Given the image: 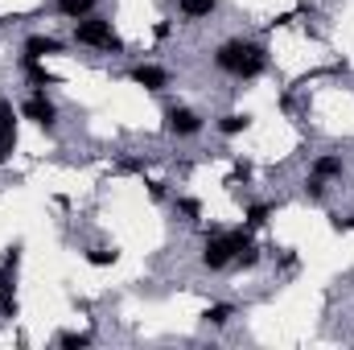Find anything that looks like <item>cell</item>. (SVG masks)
I'll list each match as a JSON object with an SVG mask.
<instances>
[{"label":"cell","mask_w":354,"mask_h":350,"mask_svg":"<svg viewBox=\"0 0 354 350\" xmlns=\"http://www.w3.org/2000/svg\"><path fill=\"white\" fill-rule=\"evenodd\" d=\"M214 71H223L227 79H239V83H252L268 71V46L264 42H252V37H227L214 46L210 54Z\"/></svg>","instance_id":"obj_1"},{"label":"cell","mask_w":354,"mask_h":350,"mask_svg":"<svg viewBox=\"0 0 354 350\" xmlns=\"http://www.w3.org/2000/svg\"><path fill=\"white\" fill-rule=\"evenodd\" d=\"M71 42H75V46H91V50H99V54H124V50H128L124 37L111 29V21L99 17V12H91V17H83V21H75Z\"/></svg>","instance_id":"obj_2"},{"label":"cell","mask_w":354,"mask_h":350,"mask_svg":"<svg viewBox=\"0 0 354 350\" xmlns=\"http://www.w3.org/2000/svg\"><path fill=\"white\" fill-rule=\"evenodd\" d=\"M17 264H21V243H12L0 260V317H17Z\"/></svg>","instance_id":"obj_3"},{"label":"cell","mask_w":354,"mask_h":350,"mask_svg":"<svg viewBox=\"0 0 354 350\" xmlns=\"http://www.w3.org/2000/svg\"><path fill=\"white\" fill-rule=\"evenodd\" d=\"M21 116H25L29 124H37L41 132H58V103H54L46 91H29V95L21 99Z\"/></svg>","instance_id":"obj_4"},{"label":"cell","mask_w":354,"mask_h":350,"mask_svg":"<svg viewBox=\"0 0 354 350\" xmlns=\"http://www.w3.org/2000/svg\"><path fill=\"white\" fill-rule=\"evenodd\" d=\"M202 128H206V120H202L194 107H185V103H169V107H165V132H169V136L194 140Z\"/></svg>","instance_id":"obj_5"},{"label":"cell","mask_w":354,"mask_h":350,"mask_svg":"<svg viewBox=\"0 0 354 350\" xmlns=\"http://www.w3.org/2000/svg\"><path fill=\"white\" fill-rule=\"evenodd\" d=\"M128 79H132L136 87H145L149 95H161L165 87H174V75H169L165 66H157V62H136V66L128 71Z\"/></svg>","instance_id":"obj_6"},{"label":"cell","mask_w":354,"mask_h":350,"mask_svg":"<svg viewBox=\"0 0 354 350\" xmlns=\"http://www.w3.org/2000/svg\"><path fill=\"white\" fill-rule=\"evenodd\" d=\"M58 54H66V42L62 37H54V33H29L25 37V46H21V58H58Z\"/></svg>","instance_id":"obj_7"},{"label":"cell","mask_w":354,"mask_h":350,"mask_svg":"<svg viewBox=\"0 0 354 350\" xmlns=\"http://www.w3.org/2000/svg\"><path fill=\"white\" fill-rule=\"evenodd\" d=\"M17 66H21L25 83H29L33 91H50V87H58V83H62L54 71H46V62H41V58H17Z\"/></svg>","instance_id":"obj_8"},{"label":"cell","mask_w":354,"mask_h":350,"mask_svg":"<svg viewBox=\"0 0 354 350\" xmlns=\"http://www.w3.org/2000/svg\"><path fill=\"white\" fill-rule=\"evenodd\" d=\"M309 174L322 177V181H338V177L346 174V161H342V153H322V157H313Z\"/></svg>","instance_id":"obj_9"},{"label":"cell","mask_w":354,"mask_h":350,"mask_svg":"<svg viewBox=\"0 0 354 350\" xmlns=\"http://www.w3.org/2000/svg\"><path fill=\"white\" fill-rule=\"evenodd\" d=\"M218 136H227V140H235V136H243L248 128H252V111H227V116H218Z\"/></svg>","instance_id":"obj_10"},{"label":"cell","mask_w":354,"mask_h":350,"mask_svg":"<svg viewBox=\"0 0 354 350\" xmlns=\"http://www.w3.org/2000/svg\"><path fill=\"white\" fill-rule=\"evenodd\" d=\"M177 8H181V21L198 25V21H210L218 12V0H177Z\"/></svg>","instance_id":"obj_11"},{"label":"cell","mask_w":354,"mask_h":350,"mask_svg":"<svg viewBox=\"0 0 354 350\" xmlns=\"http://www.w3.org/2000/svg\"><path fill=\"white\" fill-rule=\"evenodd\" d=\"M99 8V0H54V12L62 17V21H83Z\"/></svg>","instance_id":"obj_12"},{"label":"cell","mask_w":354,"mask_h":350,"mask_svg":"<svg viewBox=\"0 0 354 350\" xmlns=\"http://www.w3.org/2000/svg\"><path fill=\"white\" fill-rule=\"evenodd\" d=\"M272 214H276V202H252V206L243 210V227H248V231H260Z\"/></svg>","instance_id":"obj_13"},{"label":"cell","mask_w":354,"mask_h":350,"mask_svg":"<svg viewBox=\"0 0 354 350\" xmlns=\"http://www.w3.org/2000/svg\"><path fill=\"white\" fill-rule=\"evenodd\" d=\"M231 317H235V305H231V301H214V305H206V313H202V322L214 326V330L231 326Z\"/></svg>","instance_id":"obj_14"},{"label":"cell","mask_w":354,"mask_h":350,"mask_svg":"<svg viewBox=\"0 0 354 350\" xmlns=\"http://www.w3.org/2000/svg\"><path fill=\"white\" fill-rule=\"evenodd\" d=\"M95 338H91L87 330H62V334H54V347H62V350H83Z\"/></svg>","instance_id":"obj_15"},{"label":"cell","mask_w":354,"mask_h":350,"mask_svg":"<svg viewBox=\"0 0 354 350\" xmlns=\"http://www.w3.org/2000/svg\"><path fill=\"white\" fill-rule=\"evenodd\" d=\"M260 260H264V252H260L256 243H243V248H239V256H235V264H231V268H239V272H252V268H260Z\"/></svg>","instance_id":"obj_16"},{"label":"cell","mask_w":354,"mask_h":350,"mask_svg":"<svg viewBox=\"0 0 354 350\" xmlns=\"http://www.w3.org/2000/svg\"><path fill=\"white\" fill-rule=\"evenodd\" d=\"M83 260H87L91 268H111V264L120 260V252H115V248H87Z\"/></svg>","instance_id":"obj_17"},{"label":"cell","mask_w":354,"mask_h":350,"mask_svg":"<svg viewBox=\"0 0 354 350\" xmlns=\"http://www.w3.org/2000/svg\"><path fill=\"white\" fill-rule=\"evenodd\" d=\"M174 206H177V214H185L189 223H198V219H202V202H198V198H185V194H177Z\"/></svg>","instance_id":"obj_18"},{"label":"cell","mask_w":354,"mask_h":350,"mask_svg":"<svg viewBox=\"0 0 354 350\" xmlns=\"http://www.w3.org/2000/svg\"><path fill=\"white\" fill-rule=\"evenodd\" d=\"M326 185H330V181H322V177L309 174V181H305V198H309V202H326Z\"/></svg>","instance_id":"obj_19"},{"label":"cell","mask_w":354,"mask_h":350,"mask_svg":"<svg viewBox=\"0 0 354 350\" xmlns=\"http://www.w3.org/2000/svg\"><path fill=\"white\" fill-rule=\"evenodd\" d=\"M145 185H149V198H153V202H165V198H169V181H161V177H149Z\"/></svg>","instance_id":"obj_20"},{"label":"cell","mask_w":354,"mask_h":350,"mask_svg":"<svg viewBox=\"0 0 354 350\" xmlns=\"http://www.w3.org/2000/svg\"><path fill=\"white\" fill-rule=\"evenodd\" d=\"M272 256H276V264H280V268H284V272H292V268H297V264H301V256H297V252H292V248H276V252H272Z\"/></svg>","instance_id":"obj_21"},{"label":"cell","mask_w":354,"mask_h":350,"mask_svg":"<svg viewBox=\"0 0 354 350\" xmlns=\"http://www.w3.org/2000/svg\"><path fill=\"white\" fill-rule=\"evenodd\" d=\"M330 227L338 235H346V231H354V214H330Z\"/></svg>","instance_id":"obj_22"},{"label":"cell","mask_w":354,"mask_h":350,"mask_svg":"<svg viewBox=\"0 0 354 350\" xmlns=\"http://www.w3.org/2000/svg\"><path fill=\"white\" fill-rule=\"evenodd\" d=\"M169 33H174V21H157V25H153V37H157V42H165Z\"/></svg>","instance_id":"obj_23"},{"label":"cell","mask_w":354,"mask_h":350,"mask_svg":"<svg viewBox=\"0 0 354 350\" xmlns=\"http://www.w3.org/2000/svg\"><path fill=\"white\" fill-rule=\"evenodd\" d=\"M248 177H252V165H248V161H239V165H235V174H231V185H235V181H248Z\"/></svg>","instance_id":"obj_24"},{"label":"cell","mask_w":354,"mask_h":350,"mask_svg":"<svg viewBox=\"0 0 354 350\" xmlns=\"http://www.w3.org/2000/svg\"><path fill=\"white\" fill-rule=\"evenodd\" d=\"M120 169H124V174H145V161H136V157H128V161H120Z\"/></svg>","instance_id":"obj_25"},{"label":"cell","mask_w":354,"mask_h":350,"mask_svg":"<svg viewBox=\"0 0 354 350\" xmlns=\"http://www.w3.org/2000/svg\"><path fill=\"white\" fill-rule=\"evenodd\" d=\"M165 4H177V0H165Z\"/></svg>","instance_id":"obj_26"}]
</instances>
